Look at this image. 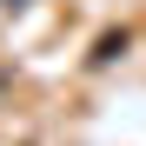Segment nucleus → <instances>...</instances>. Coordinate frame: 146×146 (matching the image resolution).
Listing matches in <instances>:
<instances>
[{
    "label": "nucleus",
    "instance_id": "1",
    "mask_svg": "<svg viewBox=\"0 0 146 146\" xmlns=\"http://www.w3.org/2000/svg\"><path fill=\"white\" fill-rule=\"evenodd\" d=\"M7 7H27V0H7Z\"/></svg>",
    "mask_w": 146,
    "mask_h": 146
}]
</instances>
